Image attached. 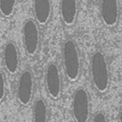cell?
<instances>
[{"label": "cell", "mask_w": 122, "mask_h": 122, "mask_svg": "<svg viewBox=\"0 0 122 122\" xmlns=\"http://www.w3.org/2000/svg\"><path fill=\"white\" fill-rule=\"evenodd\" d=\"M62 63L66 78L76 82L81 71V56L77 42L71 38L66 40L61 47Z\"/></svg>", "instance_id": "cell-1"}, {"label": "cell", "mask_w": 122, "mask_h": 122, "mask_svg": "<svg viewBox=\"0 0 122 122\" xmlns=\"http://www.w3.org/2000/svg\"><path fill=\"white\" fill-rule=\"evenodd\" d=\"M90 76L94 88L100 93H105L109 88L111 76L109 63L105 55L99 50L94 52L90 59Z\"/></svg>", "instance_id": "cell-2"}, {"label": "cell", "mask_w": 122, "mask_h": 122, "mask_svg": "<svg viewBox=\"0 0 122 122\" xmlns=\"http://www.w3.org/2000/svg\"><path fill=\"white\" fill-rule=\"evenodd\" d=\"M22 42L27 55L34 57L40 50L41 32L38 23L34 19H27L21 29Z\"/></svg>", "instance_id": "cell-3"}, {"label": "cell", "mask_w": 122, "mask_h": 122, "mask_svg": "<svg viewBox=\"0 0 122 122\" xmlns=\"http://www.w3.org/2000/svg\"><path fill=\"white\" fill-rule=\"evenodd\" d=\"M35 92V77L30 69L24 70L19 76L16 86V99L19 104L26 107L33 101Z\"/></svg>", "instance_id": "cell-4"}, {"label": "cell", "mask_w": 122, "mask_h": 122, "mask_svg": "<svg viewBox=\"0 0 122 122\" xmlns=\"http://www.w3.org/2000/svg\"><path fill=\"white\" fill-rule=\"evenodd\" d=\"M71 114L75 122H89L91 116V100L89 92L79 87L73 93Z\"/></svg>", "instance_id": "cell-5"}, {"label": "cell", "mask_w": 122, "mask_h": 122, "mask_svg": "<svg viewBox=\"0 0 122 122\" xmlns=\"http://www.w3.org/2000/svg\"><path fill=\"white\" fill-rule=\"evenodd\" d=\"M44 84L48 96L54 100L59 99L63 93V81L57 63H50L46 68Z\"/></svg>", "instance_id": "cell-6"}, {"label": "cell", "mask_w": 122, "mask_h": 122, "mask_svg": "<svg viewBox=\"0 0 122 122\" xmlns=\"http://www.w3.org/2000/svg\"><path fill=\"white\" fill-rule=\"evenodd\" d=\"M2 60L6 72L14 76L20 68V54L16 44L14 41L7 42L2 51Z\"/></svg>", "instance_id": "cell-7"}, {"label": "cell", "mask_w": 122, "mask_h": 122, "mask_svg": "<svg viewBox=\"0 0 122 122\" xmlns=\"http://www.w3.org/2000/svg\"><path fill=\"white\" fill-rule=\"evenodd\" d=\"M100 17L104 24L108 27L116 26L119 19V0H100Z\"/></svg>", "instance_id": "cell-8"}, {"label": "cell", "mask_w": 122, "mask_h": 122, "mask_svg": "<svg viewBox=\"0 0 122 122\" xmlns=\"http://www.w3.org/2000/svg\"><path fill=\"white\" fill-rule=\"evenodd\" d=\"M79 10V0H60L59 14L61 22L65 27H71L75 24Z\"/></svg>", "instance_id": "cell-9"}, {"label": "cell", "mask_w": 122, "mask_h": 122, "mask_svg": "<svg viewBox=\"0 0 122 122\" xmlns=\"http://www.w3.org/2000/svg\"><path fill=\"white\" fill-rule=\"evenodd\" d=\"M34 20L39 26L46 25L52 17L53 6L51 0H32Z\"/></svg>", "instance_id": "cell-10"}, {"label": "cell", "mask_w": 122, "mask_h": 122, "mask_svg": "<svg viewBox=\"0 0 122 122\" xmlns=\"http://www.w3.org/2000/svg\"><path fill=\"white\" fill-rule=\"evenodd\" d=\"M49 110L46 101L43 98L36 99L32 107V122H49Z\"/></svg>", "instance_id": "cell-11"}, {"label": "cell", "mask_w": 122, "mask_h": 122, "mask_svg": "<svg viewBox=\"0 0 122 122\" xmlns=\"http://www.w3.org/2000/svg\"><path fill=\"white\" fill-rule=\"evenodd\" d=\"M18 0H0V14L4 18H10L15 13Z\"/></svg>", "instance_id": "cell-12"}, {"label": "cell", "mask_w": 122, "mask_h": 122, "mask_svg": "<svg viewBox=\"0 0 122 122\" xmlns=\"http://www.w3.org/2000/svg\"><path fill=\"white\" fill-rule=\"evenodd\" d=\"M7 92L6 88V80L4 73L0 70V104L4 101L6 98Z\"/></svg>", "instance_id": "cell-13"}, {"label": "cell", "mask_w": 122, "mask_h": 122, "mask_svg": "<svg viewBox=\"0 0 122 122\" xmlns=\"http://www.w3.org/2000/svg\"><path fill=\"white\" fill-rule=\"evenodd\" d=\"M92 122H108V119L104 112L98 111L93 116Z\"/></svg>", "instance_id": "cell-14"}, {"label": "cell", "mask_w": 122, "mask_h": 122, "mask_svg": "<svg viewBox=\"0 0 122 122\" xmlns=\"http://www.w3.org/2000/svg\"><path fill=\"white\" fill-rule=\"evenodd\" d=\"M118 120H119V122H122V106L120 108L119 111Z\"/></svg>", "instance_id": "cell-15"}]
</instances>
